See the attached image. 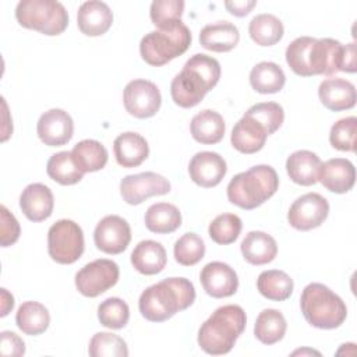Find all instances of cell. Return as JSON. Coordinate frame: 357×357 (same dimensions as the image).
<instances>
[{
    "label": "cell",
    "mask_w": 357,
    "mask_h": 357,
    "mask_svg": "<svg viewBox=\"0 0 357 357\" xmlns=\"http://www.w3.org/2000/svg\"><path fill=\"white\" fill-rule=\"evenodd\" d=\"M315 38L298 36L286 49V61L291 71L300 77H312L311 52Z\"/></svg>",
    "instance_id": "obj_37"
},
{
    "label": "cell",
    "mask_w": 357,
    "mask_h": 357,
    "mask_svg": "<svg viewBox=\"0 0 357 357\" xmlns=\"http://www.w3.org/2000/svg\"><path fill=\"white\" fill-rule=\"evenodd\" d=\"M0 337H1V346H0L1 356L20 357L25 353V343L15 332L3 331L0 333Z\"/></svg>",
    "instance_id": "obj_46"
},
{
    "label": "cell",
    "mask_w": 357,
    "mask_h": 357,
    "mask_svg": "<svg viewBox=\"0 0 357 357\" xmlns=\"http://www.w3.org/2000/svg\"><path fill=\"white\" fill-rule=\"evenodd\" d=\"M93 241L96 248L105 254H121L131 241L128 222L119 215L105 216L93 230Z\"/></svg>",
    "instance_id": "obj_13"
},
{
    "label": "cell",
    "mask_w": 357,
    "mask_h": 357,
    "mask_svg": "<svg viewBox=\"0 0 357 357\" xmlns=\"http://www.w3.org/2000/svg\"><path fill=\"white\" fill-rule=\"evenodd\" d=\"M245 324V311L240 305H222L201 325L197 337L198 344L208 354H227L244 332Z\"/></svg>",
    "instance_id": "obj_3"
},
{
    "label": "cell",
    "mask_w": 357,
    "mask_h": 357,
    "mask_svg": "<svg viewBox=\"0 0 357 357\" xmlns=\"http://www.w3.org/2000/svg\"><path fill=\"white\" fill-rule=\"evenodd\" d=\"M195 300L194 284L185 278H167L146 287L138 300L141 315L151 322H163L188 308Z\"/></svg>",
    "instance_id": "obj_2"
},
{
    "label": "cell",
    "mask_w": 357,
    "mask_h": 357,
    "mask_svg": "<svg viewBox=\"0 0 357 357\" xmlns=\"http://www.w3.org/2000/svg\"><path fill=\"white\" fill-rule=\"evenodd\" d=\"M15 18L21 26L47 36L63 33L68 25V13L56 0H21L15 7Z\"/></svg>",
    "instance_id": "obj_7"
},
{
    "label": "cell",
    "mask_w": 357,
    "mask_h": 357,
    "mask_svg": "<svg viewBox=\"0 0 357 357\" xmlns=\"http://www.w3.org/2000/svg\"><path fill=\"white\" fill-rule=\"evenodd\" d=\"M165 247L155 240L139 241L131 252V264L142 275H156L166 266Z\"/></svg>",
    "instance_id": "obj_25"
},
{
    "label": "cell",
    "mask_w": 357,
    "mask_h": 357,
    "mask_svg": "<svg viewBox=\"0 0 357 357\" xmlns=\"http://www.w3.org/2000/svg\"><path fill=\"white\" fill-rule=\"evenodd\" d=\"M257 289L268 300L284 301L291 296L294 283L286 272L269 269L259 273L257 279Z\"/></svg>",
    "instance_id": "obj_34"
},
{
    "label": "cell",
    "mask_w": 357,
    "mask_h": 357,
    "mask_svg": "<svg viewBox=\"0 0 357 357\" xmlns=\"http://www.w3.org/2000/svg\"><path fill=\"white\" fill-rule=\"evenodd\" d=\"M241 219L234 213H222L218 215L208 227L209 237L220 245L231 244L237 240L241 233Z\"/></svg>",
    "instance_id": "obj_38"
},
{
    "label": "cell",
    "mask_w": 357,
    "mask_h": 357,
    "mask_svg": "<svg viewBox=\"0 0 357 357\" xmlns=\"http://www.w3.org/2000/svg\"><path fill=\"white\" fill-rule=\"evenodd\" d=\"M144 220L149 231L156 234H167L180 227L181 213L173 204L158 202L146 209Z\"/></svg>",
    "instance_id": "obj_29"
},
{
    "label": "cell",
    "mask_w": 357,
    "mask_h": 357,
    "mask_svg": "<svg viewBox=\"0 0 357 357\" xmlns=\"http://www.w3.org/2000/svg\"><path fill=\"white\" fill-rule=\"evenodd\" d=\"M75 166L82 173L102 170L107 163V149L96 139H82L71 149Z\"/></svg>",
    "instance_id": "obj_30"
},
{
    "label": "cell",
    "mask_w": 357,
    "mask_h": 357,
    "mask_svg": "<svg viewBox=\"0 0 357 357\" xmlns=\"http://www.w3.org/2000/svg\"><path fill=\"white\" fill-rule=\"evenodd\" d=\"M240 32L237 26L229 21H218L205 25L199 32V43L202 47L216 53L230 52L237 46Z\"/></svg>",
    "instance_id": "obj_24"
},
{
    "label": "cell",
    "mask_w": 357,
    "mask_h": 357,
    "mask_svg": "<svg viewBox=\"0 0 357 357\" xmlns=\"http://www.w3.org/2000/svg\"><path fill=\"white\" fill-rule=\"evenodd\" d=\"M173 254L180 265L192 266L205 255L204 240L195 233H185L174 243Z\"/></svg>",
    "instance_id": "obj_40"
},
{
    "label": "cell",
    "mask_w": 357,
    "mask_h": 357,
    "mask_svg": "<svg viewBox=\"0 0 357 357\" xmlns=\"http://www.w3.org/2000/svg\"><path fill=\"white\" fill-rule=\"evenodd\" d=\"M318 181L331 192L344 194L356 181L354 165L343 158H333L319 165Z\"/></svg>",
    "instance_id": "obj_17"
},
{
    "label": "cell",
    "mask_w": 357,
    "mask_h": 357,
    "mask_svg": "<svg viewBox=\"0 0 357 357\" xmlns=\"http://www.w3.org/2000/svg\"><path fill=\"white\" fill-rule=\"evenodd\" d=\"M36 132L45 145L61 146L73 138L74 121L63 109H50L39 117Z\"/></svg>",
    "instance_id": "obj_14"
},
{
    "label": "cell",
    "mask_w": 357,
    "mask_h": 357,
    "mask_svg": "<svg viewBox=\"0 0 357 357\" xmlns=\"http://www.w3.org/2000/svg\"><path fill=\"white\" fill-rule=\"evenodd\" d=\"M88 353L91 357H127L128 347L119 335L98 332L89 340Z\"/></svg>",
    "instance_id": "obj_39"
},
{
    "label": "cell",
    "mask_w": 357,
    "mask_h": 357,
    "mask_svg": "<svg viewBox=\"0 0 357 357\" xmlns=\"http://www.w3.org/2000/svg\"><path fill=\"white\" fill-rule=\"evenodd\" d=\"M245 113L257 119L268 130L269 135L276 132L284 120L283 107L276 102H261L252 105Z\"/></svg>",
    "instance_id": "obj_44"
},
{
    "label": "cell",
    "mask_w": 357,
    "mask_h": 357,
    "mask_svg": "<svg viewBox=\"0 0 357 357\" xmlns=\"http://www.w3.org/2000/svg\"><path fill=\"white\" fill-rule=\"evenodd\" d=\"M47 176L61 184V185H73L82 180L84 173L75 166L71 152L61 151L52 155L46 165Z\"/></svg>",
    "instance_id": "obj_36"
},
{
    "label": "cell",
    "mask_w": 357,
    "mask_h": 357,
    "mask_svg": "<svg viewBox=\"0 0 357 357\" xmlns=\"http://www.w3.org/2000/svg\"><path fill=\"white\" fill-rule=\"evenodd\" d=\"M298 353H312V354L315 353V354H319L318 351H314V350H296L293 354H298Z\"/></svg>",
    "instance_id": "obj_50"
},
{
    "label": "cell",
    "mask_w": 357,
    "mask_h": 357,
    "mask_svg": "<svg viewBox=\"0 0 357 357\" xmlns=\"http://www.w3.org/2000/svg\"><path fill=\"white\" fill-rule=\"evenodd\" d=\"M268 135V130L257 119L244 113V116L234 124L230 141L236 151L250 155L264 148Z\"/></svg>",
    "instance_id": "obj_18"
},
{
    "label": "cell",
    "mask_w": 357,
    "mask_h": 357,
    "mask_svg": "<svg viewBox=\"0 0 357 357\" xmlns=\"http://www.w3.org/2000/svg\"><path fill=\"white\" fill-rule=\"evenodd\" d=\"M257 1L255 0H234V1H225V7L231 15L236 17H244L247 15L254 7Z\"/></svg>",
    "instance_id": "obj_48"
},
{
    "label": "cell",
    "mask_w": 357,
    "mask_h": 357,
    "mask_svg": "<svg viewBox=\"0 0 357 357\" xmlns=\"http://www.w3.org/2000/svg\"><path fill=\"white\" fill-rule=\"evenodd\" d=\"M300 307L305 321L318 329L339 328L347 317L344 301L322 283H310L304 287Z\"/></svg>",
    "instance_id": "obj_5"
},
{
    "label": "cell",
    "mask_w": 357,
    "mask_h": 357,
    "mask_svg": "<svg viewBox=\"0 0 357 357\" xmlns=\"http://www.w3.org/2000/svg\"><path fill=\"white\" fill-rule=\"evenodd\" d=\"M356 131H357V119L349 116L337 120L329 132V142L337 151H356Z\"/></svg>",
    "instance_id": "obj_43"
},
{
    "label": "cell",
    "mask_w": 357,
    "mask_h": 357,
    "mask_svg": "<svg viewBox=\"0 0 357 357\" xmlns=\"http://www.w3.org/2000/svg\"><path fill=\"white\" fill-rule=\"evenodd\" d=\"M318 96L321 103L332 110L342 112L354 107L357 100L356 86L343 78H328L319 84Z\"/></svg>",
    "instance_id": "obj_21"
},
{
    "label": "cell",
    "mask_w": 357,
    "mask_h": 357,
    "mask_svg": "<svg viewBox=\"0 0 357 357\" xmlns=\"http://www.w3.org/2000/svg\"><path fill=\"white\" fill-rule=\"evenodd\" d=\"M98 319L106 328L121 329L130 319L128 304L119 297H109L99 304Z\"/></svg>",
    "instance_id": "obj_41"
},
{
    "label": "cell",
    "mask_w": 357,
    "mask_h": 357,
    "mask_svg": "<svg viewBox=\"0 0 357 357\" xmlns=\"http://www.w3.org/2000/svg\"><path fill=\"white\" fill-rule=\"evenodd\" d=\"M219 61L212 56L197 53L185 61L183 70L173 78L170 84L172 99L180 107H194L219 82Z\"/></svg>",
    "instance_id": "obj_1"
},
{
    "label": "cell",
    "mask_w": 357,
    "mask_h": 357,
    "mask_svg": "<svg viewBox=\"0 0 357 357\" xmlns=\"http://www.w3.org/2000/svg\"><path fill=\"white\" fill-rule=\"evenodd\" d=\"M287 324L283 314L275 308L262 310L254 325L255 337L264 344H275L286 335Z\"/></svg>",
    "instance_id": "obj_33"
},
{
    "label": "cell",
    "mask_w": 357,
    "mask_h": 357,
    "mask_svg": "<svg viewBox=\"0 0 357 357\" xmlns=\"http://www.w3.org/2000/svg\"><path fill=\"white\" fill-rule=\"evenodd\" d=\"M20 208L31 222L46 220L54 208L52 190L42 183L26 185L20 195Z\"/></svg>",
    "instance_id": "obj_19"
},
{
    "label": "cell",
    "mask_w": 357,
    "mask_h": 357,
    "mask_svg": "<svg viewBox=\"0 0 357 357\" xmlns=\"http://www.w3.org/2000/svg\"><path fill=\"white\" fill-rule=\"evenodd\" d=\"M126 110L137 119H148L155 116L162 105L159 88L148 79L130 81L123 93Z\"/></svg>",
    "instance_id": "obj_11"
},
{
    "label": "cell",
    "mask_w": 357,
    "mask_h": 357,
    "mask_svg": "<svg viewBox=\"0 0 357 357\" xmlns=\"http://www.w3.org/2000/svg\"><path fill=\"white\" fill-rule=\"evenodd\" d=\"M227 172L226 160L216 152L202 151L195 153L188 163L190 178L199 187L218 185Z\"/></svg>",
    "instance_id": "obj_16"
},
{
    "label": "cell",
    "mask_w": 357,
    "mask_h": 357,
    "mask_svg": "<svg viewBox=\"0 0 357 357\" xmlns=\"http://www.w3.org/2000/svg\"><path fill=\"white\" fill-rule=\"evenodd\" d=\"M190 131L197 142L204 145H212L223 139L226 124L223 117L218 112L205 109L191 119Z\"/></svg>",
    "instance_id": "obj_27"
},
{
    "label": "cell",
    "mask_w": 357,
    "mask_h": 357,
    "mask_svg": "<svg viewBox=\"0 0 357 357\" xmlns=\"http://www.w3.org/2000/svg\"><path fill=\"white\" fill-rule=\"evenodd\" d=\"M113 152L117 163L121 167L130 169L139 166L148 158L149 145L141 134L127 131L116 137L113 142Z\"/></svg>",
    "instance_id": "obj_23"
},
{
    "label": "cell",
    "mask_w": 357,
    "mask_h": 357,
    "mask_svg": "<svg viewBox=\"0 0 357 357\" xmlns=\"http://www.w3.org/2000/svg\"><path fill=\"white\" fill-rule=\"evenodd\" d=\"M77 24L84 35L100 36L110 29L113 24V13L106 3L89 0L79 6Z\"/></svg>",
    "instance_id": "obj_20"
},
{
    "label": "cell",
    "mask_w": 357,
    "mask_h": 357,
    "mask_svg": "<svg viewBox=\"0 0 357 357\" xmlns=\"http://www.w3.org/2000/svg\"><path fill=\"white\" fill-rule=\"evenodd\" d=\"M170 188L169 180L155 172L128 174L120 183V194L128 205H139L149 197L165 195Z\"/></svg>",
    "instance_id": "obj_12"
},
{
    "label": "cell",
    "mask_w": 357,
    "mask_h": 357,
    "mask_svg": "<svg viewBox=\"0 0 357 357\" xmlns=\"http://www.w3.org/2000/svg\"><path fill=\"white\" fill-rule=\"evenodd\" d=\"M343 45L331 38L315 39L311 52L312 75H332L340 71Z\"/></svg>",
    "instance_id": "obj_22"
},
{
    "label": "cell",
    "mask_w": 357,
    "mask_h": 357,
    "mask_svg": "<svg viewBox=\"0 0 357 357\" xmlns=\"http://www.w3.org/2000/svg\"><path fill=\"white\" fill-rule=\"evenodd\" d=\"M244 259L251 265H265L275 259L278 254L276 240L259 230L250 231L240 245Z\"/></svg>",
    "instance_id": "obj_26"
},
{
    "label": "cell",
    "mask_w": 357,
    "mask_h": 357,
    "mask_svg": "<svg viewBox=\"0 0 357 357\" xmlns=\"http://www.w3.org/2000/svg\"><path fill=\"white\" fill-rule=\"evenodd\" d=\"M120 276L119 265L106 258L84 265L75 275V287L85 297H98L113 287Z\"/></svg>",
    "instance_id": "obj_9"
},
{
    "label": "cell",
    "mask_w": 357,
    "mask_h": 357,
    "mask_svg": "<svg viewBox=\"0 0 357 357\" xmlns=\"http://www.w3.org/2000/svg\"><path fill=\"white\" fill-rule=\"evenodd\" d=\"M201 284L206 294L213 298L230 297L237 291L238 278L236 271L220 261L206 264L199 273Z\"/></svg>",
    "instance_id": "obj_15"
},
{
    "label": "cell",
    "mask_w": 357,
    "mask_h": 357,
    "mask_svg": "<svg viewBox=\"0 0 357 357\" xmlns=\"http://www.w3.org/2000/svg\"><path fill=\"white\" fill-rule=\"evenodd\" d=\"M15 324L22 333L36 336L49 328L50 314L43 304L38 301H25L18 307Z\"/></svg>",
    "instance_id": "obj_31"
},
{
    "label": "cell",
    "mask_w": 357,
    "mask_h": 357,
    "mask_svg": "<svg viewBox=\"0 0 357 357\" xmlns=\"http://www.w3.org/2000/svg\"><path fill=\"white\" fill-rule=\"evenodd\" d=\"M84 233L78 223L60 219L47 231L49 257L61 265L74 264L84 254Z\"/></svg>",
    "instance_id": "obj_8"
},
{
    "label": "cell",
    "mask_w": 357,
    "mask_h": 357,
    "mask_svg": "<svg viewBox=\"0 0 357 357\" xmlns=\"http://www.w3.org/2000/svg\"><path fill=\"white\" fill-rule=\"evenodd\" d=\"M0 215H1V223H0V243L1 247H8L17 243L21 234V227L15 216L4 206H0Z\"/></svg>",
    "instance_id": "obj_45"
},
{
    "label": "cell",
    "mask_w": 357,
    "mask_h": 357,
    "mask_svg": "<svg viewBox=\"0 0 357 357\" xmlns=\"http://www.w3.org/2000/svg\"><path fill=\"white\" fill-rule=\"evenodd\" d=\"M191 45L188 26L178 21L170 28L146 33L139 42V53L145 63L160 67L187 52Z\"/></svg>",
    "instance_id": "obj_6"
},
{
    "label": "cell",
    "mask_w": 357,
    "mask_h": 357,
    "mask_svg": "<svg viewBox=\"0 0 357 357\" xmlns=\"http://www.w3.org/2000/svg\"><path fill=\"white\" fill-rule=\"evenodd\" d=\"M329 215V202L318 192H307L298 197L287 212V222L300 231L319 227Z\"/></svg>",
    "instance_id": "obj_10"
},
{
    "label": "cell",
    "mask_w": 357,
    "mask_h": 357,
    "mask_svg": "<svg viewBox=\"0 0 357 357\" xmlns=\"http://www.w3.org/2000/svg\"><path fill=\"white\" fill-rule=\"evenodd\" d=\"M321 159L317 153L300 149L293 152L286 160V172L290 180L298 185H312L318 181Z\"/></svg>",
    "instance_id": "obj_28"
},
{
    "label": "cell",
    "mask_w": 357,
    "mask_h": 357,
    "mask_svg": "<svg viewBox=\"0 0 357 357\" xmlns=\"http://www.w3.org/2000/svg\"><path fill=\"white\" fill-rule=\"evenodd\" d=\"M14 307V297L7 291V289H1V317H6Z\"/></svg>",
    "instance_id": "obj_49"
},
{
    "label": "cell",
    "mask_w": 357,
    "mask_h": 357,
    "mask_svg": "<svg viewBox=\"0 0 357 357\" xmlns=\"http://www.w3.org/2000/svg\"><path fill=\"white\" fill-rule=\"evenodd\" d=\"M183 11V0H155L149 8V17L158 29H166L181 21Z\"/></svg>",
    "instance_id": "obj_42"
},
{
    "label": "cell",
    "mask_w": 357,
    "mask_h": 357,
    "mask_svg": "<svg viewBox=\"0 0 357 357\" xmlns=\"http://www.w3.org/2000/svg\"><path fill=\"white\" fill-rule=\"evenodd\" d=\"M250 38L259 46H272L276 45L284 33L282 21L273 14H258L255 15L248 25Z\"/></svg>",
    "instance_id": "obj_35"
},
{
    "label": "cell",
    "mask_w": 357,
    "mask_h": 357,
    "mask_svg": "<svg viewBox=\"0 0 357 357\" xmlns=\"http://www.w3.org/2000/svg\"><path fill=\"white\" fill-rule=\"evenodd\" d=\"M286 75L280 66L273 61H261L250 73V84L258 93H276L284 86Z\"/></svg>",
    "instance_id": "obj_32"
},
{
    "label": "cell",
    "mask_w": 357,
    "mask_h": 357,
    "mask_svg": "<svg viewBox=\"0 0 357 357\" xmlns=\"http://www.w3.org/2000/svg\"><path fill=\"white\" fill-rule=\"evenodd\" d=\"M356 43H347L346 46L343 45V52H342V66L340 71L344 73H356Z\"/></svg>",
    "instance_id": "obj_47"
},
{
    "label": "cell",
    "mask_w": 357,
    "mask_h": 357,
    "mask_svg": "<svg viewBox=\"0 0 357 357\" xmlns=\"http://www.w3.org/2000/svg\"><path fill=\"white\" fill-rule=\"evenodd\" d=\"M279 188L276 170L268 165H257L236 174L227 184V199L236 206L251 211L268 201Z\"/></svg>",
    "instance_id": "obj_4"
}]
</instances>
